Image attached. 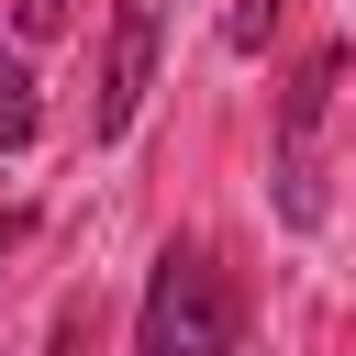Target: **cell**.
Instances as JSON below:
<instances>
[{"instance_id": "cell-1", "label": "cell", "mask_w": 356, "mask_h": 356, "mask_svg": "<svg viewBox=\"0 0 356 356\" xmlns=\"http://www.w3.org/2000/svg\"><path fill=\"white\" fill-rule=\"evenodd\" d=\"M134 356H245V289H234L222 245H200V234L156 245V278H145V312H134Z\"/></svg>"}, {"instance_id": "cell-2", "label": "cell", "mask_w": 356, "mask_h": 356, "mask_svg": "<svg viewBox=\"0 0 356 356\" xmlns=\"http://www.w3.org/2000/svg\"><path fill=\"white\" fill-rule=\"evenodd\" d=\"M334 78H345V56L323 44V56H300V78L278 89V222H289V234H312V222H323V167H312V134H323Z\"/></svg>"}, {"instance_id": "cell-3", "label": "cell", "mask_w": 356, "mask_h": 356, "mask_svg": "<svg viewBox=\"0 0 356 356\" xmlns=\"http://www.w3.org/2000/svg\"><path fill=\"white\" fill-rule=\"evenodd\" d=\"M156 89V0H111V33H100V100H89V145H122L134 111Z\"/></svg>"}, {"instance_id": "cell-4", "label": "cell", "mask_w": 356, "mask_h": 356, "mask_svg": "<svg viewBox=\"0 0 356 356\" xmlns=\"http://www.w3.org/2000/svg\"><path fill=\"white\" fill-rule=\"evenodd\" d=\"M44 356H100V300H56V323H44Z\"/></svg>"}, {"instance_id": "cell-5", "label": "cell", "mask_w": 356, "mask_h": 356, "mask_svg": "<svg viewBox=\"0 0 356 356\" xmlns=\"http://www.w3.org/2000/svg\"><path fill=\"white\" fill-rule=\"evenodd\" d=\"M267 22H278V0H234V11H222V44H234V56H256V44H267Z\"/></svg>"}, {"instance_id": "cell-6", "label": "cell", "mask_w": 356, "mask_h": 356, "mask_svg": "<svg viewBox=\"0 0 356 356\" xmlns=\"http://www.w3.org/2000/svg\"><path fill=\"white\" fill-rule=\"evenodd\" d=\"M11 22H22V33H33V44H44V33H56V22H67V0H11Z\"/></svg>"}, {"instance_id": "cell-7", "label": "cell", "mask_w": 356, "mask_h": 356, "mask_svg": "<svg viewBox=\"0 0 356 356\" xmlns=\"http://www.w3.org/2000/svg\"><path fill=\"white\" fill-rule=\"evenodd\" d=\"M11 145H33V100H0V156Z\"/></svg>"}, {"instance_id": "cell-8", "label": "cell", "mask_w": 356, "mask_h": 356, "mask_svg": "<svg viewBox=\"0 0 356 356\" xmlns=\"http://www.w3.org/2000/svg\"><path fill=\"white\" fill-rule=\"evenodd\" d=\"M22 245H33V211H0V267H11Z\"/></svg>"}, {"instance_id": "cell-9", "label": "cell", "mask_w": 356, "mask_h": 356, "mask_svg": "<svg viewBox=\"0 0 356 356\" xmlns=\"http://www.w3.org/2000/svg\"><path fill=\"white\" fill-rule=\"evenodd\" d=\"M0 100H33V67L22 56H0Z\"/></svg>"}]
</instances>
